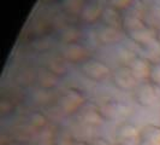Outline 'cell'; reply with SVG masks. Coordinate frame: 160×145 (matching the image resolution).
<instances>
[{"label":"cell","instance_id":"6","mask_svg":"<svg viewBox=\"0 0 160 145\" xmlns=\"http://www.w3.org/2000/svg\"><path fill=\"white\" fill-rule=\"evenodd\" d=\"M62 57L66 62L82 64L83 62L89 59V50L78 42L66 44L62 50Z\"/></svg>","mask_w":160,"mask_h":145},{"label":"cell","instance_id":"5","mask_svg":"<svg viewBox=\"0 0 160 145\" xmlns=\"http://www.w3.org/2000/svg\"><path fill=\"white\" fill-rule=\"evenodd\" d=\"M111 79H112L113 85L117 89H122V91L134 89L136 87L137 83H138L135 75L132 74L131 69L129 68L128 65H120L116 70H113Z\"/></svg>","mask_w":160,"mask_h":145},{"label":"cell","instance_id":"1","mask_svg":"<svg viewBox=\"0 0 160 145\" xmlns=\"http://www.w3.org/2000/svg\"><path fill=\"white\" fill-rule=\"evenodd\" d=\"M86 103L87 100L84 93L76 87H70L59 97L57 105L60 113L65 115H73L78 113Z\"/></svg>","mask_w":160,"mask_h":145},{"label":"cell","instance_id":"8","mask_svg":"<svg viewBox=\"0 0 160 145\" xmlns=\"http://www.w3.org/2000/svg\"><path fill=\"white\" fill-rule=\"evenodd\" d=\"M100 21H101L102 25L111 27V28H116V29H120L122 30V21H123L122 11L112 8V6H107L106 8L102 10Z\"/></svg>","mask_w":160,"mask_h":145},{"label":"cell","instance_id":"9","mask_svg":"<svg viewBox=\"0 0 160 145\" xmlns=\"http://www.w3.org/2000/svg\"><path fill=\"white\" fill-rule=\"evenodd\" d=\"M122 33H123V30H120V29H116V28H111V27L101 25L96 30L95 35L99 42H101L104 45H110V44L118 42L122 39Z\"/></svg>","mask_w":160,"mask_h":145},{"label":"cell","instance_id":"19","mask_svg":"<svg viewBox=\"0 0 160 145\" xmlns=\"http://www.w3.org/2000/svg\"><path fill=\"white\" fill-rule=\"evenodd\" d=\"M17 106L18 105L15 102H12L11 99H8V97L1 96V98H0V113H1L2 116L13 113L16 110Z\"/></svg>","mask_w":160,"mask_h":145},{"label":"cell","instance_id":"11","mask_svg":"<svg viewBox=\"0 0 160 145\" xmlns=\"http://www.w3.org/2000/svg\"><path fill=\"white\" fill-rule=\"evenodd\" d=\"M141 140L152 145H160V126L147 125L141 129Z\"/></svg>","mask_w":160,"mask_h":145},{"label":"cell","instance_id":"20","mask_svg":"<svg viewBox=\"0 0 160 145\" xmlns=\"http://www.w3.org/2000/svg\"><path fill=\"white\" fill-rule=\"evenodd\" d=\"M132 1L134 0H111L110 6L117 8L119 11H124L125 8H128L132 4Z\"/></svg>","mask_w":160,"mask_h":145},{"label":"cell","instance_id":"16","mask_svg":"<svg viewBox=\"0 0 160 145\" xmlns=\"http://www.w3.org/2000/svg\"><path fill=\"white\" fill-rule=\"evenodd\" d=\"M73 142H75V138L72 136L71 131L58 128L56 140H54V145H72Z\"/></svg>","mask_w":160,"mask_h":145},{"label":"cell","instance_id":"18","mask_svg":"<svg viewBox=\"0 0 160 145\" xmlns=\"http://www.w3.org/2000/svg\"><path fill=\"white\" fill-rule=\"evenodd\" d=\"M148 80L160 87V57L151 62V72Z\"/></svg>","mask_w":160,"mask_h":145},{"label":"cell","instance_id":"25","mask_svg":"<svg viewBox=\"0 0 160 145\" xmlns=\"http://www.w3.org/2000/svg\"><path fill=\"white\" fill-rule=\"evenodd\" d=\"M47 1H51V0H47Z\"/></svg>","mask_w":160,"mask_h":145},{"label":"cell","instance_id":"14","mask_svg":"<svg viewBox=\"0 0 160 145\" xmlns=\"http://www.w3.org/2000/svg\"><path fill=\"white\" fill-rule=\"evenodd\" d=\"M60 36V40L66 44H73V42H77L78 38H80V32L76 27L73 25H68L62 29V32L59 34Z\"/></svg>","mask_w":160,"mask_h":145},{"label":"cell","instance_id":"3","mask_svg":"<svg viewBox=\"0 0 160 145\" xmlns=\"http://www.w3.org/2000/svg\"><path fill=\"white\" fill-rule=\"evenodd\" d=\"M80 70L87 79L95 81V82L104 81L112 75L111 69L105 63L98 59H92V58H89L86 62L80 64Z\"/></svg>","mask_w":160,"mask_h":145},{"label":"cell","instance_id":"13","mask_svg":"<svg viewBox=\"0 0 160 145\" xmlns=\"http://www.w3.org/2000/svg\"><path fill=\"white\" fill-rule=\"evenodd\" d=\"M28 125H30L32 128L35 129L36 132H40L41 129H43L45 127H47L48 125V120L46 117V115L41 111H34L29 116H28Z\"/></svg>","mask_w":160,"mask_h":145},{"label":"cell","instance_id":"24","mask_svg":"<svg viewBox=\"0 0 160 145\" xmlns=\"http://www.w3.org/2000/svg\"><path fill=\"white\" fill-rule=\"evenodd\" d=\"M10 145H15V144H10Z\"/></svg>","mask_w":160,"mask_h":145},{"label":"cell","instance_id":"12","mask_svg":"<svg viewBox=\"0 0 160 145\" xmlns=\"http://www.w3.org/2000/svg\"><path fill=\"white\" fill-rule=\"evenodd\" d=\"M102 10L98 4H89V5H84V8L82 10L80 16L82 17V19L84 22H88V23H94L95 21L100 19L101 13H102Z\"/></svg>","mask_w":160,"mask_h":145},{"label":"cell","instance_id":"17","mask_svg":"<svg viewBox=\"0 0 160 145\" xmlns=\"http://www.w3.org/2000/svg\"><path fill=\"white\" fill-rule=\"evenodd\" d=\"M64 8L69 15H81L84 4L83 0H64Z\"/></svg>","mask_w":160,"mask_h":145},{"label":"cell","instance_id":"2","mask_svg":"<svg viewBox=\"0 0 160 145\" xmlns=\"http://www.w3.org/2000/svg\"><path fill=\"white\" fill-rule=\"evenodd\" d=\"M132 91L135 102L144 108L155 104L160 97V87L149 80L138 82Z\"/></svg>","mask_w":160,"mask_h":145},{"label":"cell","instance_id":"23","mask_svg":"<svg viewBox=\"0 0 160 145\" xmlns=\"http://www.w3.org/2000/svg\"><path fill=\"white\" fill-rule=\"evenodd\" d=\"M138 145H152L149 144V143H146V142H142V140H140V144Z\"/></svg>","mask_w":160,"mask_h":145},{"label":"cell","instance_id":"4","mask_svg":"<svg viewBox=\"0 0 160 145\" xmlns=\"http://www.w3.org/2000/svg\"><path fill=\"white\" fill-rule=\"evenodd\" d=\"M105 120L106 119L104 114L101 113L96 103H86L78 111V122L90 128H96L101 126Z\"/></svg>","mask_w":160,"mask_h":145},{"label":"cell","instance_id":"7","mask_svg":"<svg viewBox=\"0 0 160 145\" xmlns=\"http://www.w3.org/2000/svg\"><path fill=\"white\" fill-rule=\"evenodd\" d=\"M151 62L152 61L143 58V57H134L131 62L128 64L138 82L148 80L149 72H151Z\"/></svg>","mask_w":160,"mask_h":145},{"label":"cell","instance_id":"15","mask_svg":"<svg viewBox=\"0 0 160 145\" xmlns=\"http://www.w3.org/2000/svg\"><path fill=\"white\" fill-rule=\"evenodd\" d=\"M68 62L65 61L63 57H53L49 59L47 64V68L56 74L57 76H60L66 72V68H68Z\"/></svg>","mask_w":160,"mask_h":145},{"label":"cell","instance_id":"22","mask_svg":"<svg viewBox=\"0 0 160 145\" xmlns=\"http://www.w3.org/2000/svg\"><path fill=\"white\" fill-rule=\"evenodd\" d=\"M157 40H158V42H159V45H160V28L157 30Z\"/></svg>","mask_w":160,"mask_h":145},{"label":"cell","instance_id":"10","mask_svg":"<svg viewBox=\"0 0 160 145\" xmlns=\"http://www.w3.org/2000/svg\"><path fill=\"white\" fill-rule=\"evenodd\" d=\"M58 78L53 72H51L47 67L41 68L39 72H36V80L35 82L39 85L41 89H47L51 91L57 85Z\"/></svg>","mask_w":160,"mask_h":145},{"label":"cell","instance_id":"21","mask_svg":"<svg viewBox=\"0 0 160 145\" xmlns=\"http://www.w3.org/2000/svg\"><path fill=\"white\" fill-rule=\"evenodd\" d=\"M72 145H95L93 142H86V140H75Z\"/></svg>","mask_w":160,"mask_h":145}]
</instances>
